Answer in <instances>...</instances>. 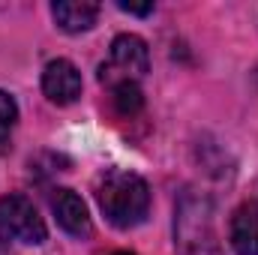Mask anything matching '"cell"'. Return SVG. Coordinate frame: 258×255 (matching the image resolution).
Returning <instances> with one entry per match:
<instances>
[{
    "mask_svg": "<svg viewBox=\"0 0 258 255\" xmlns=\"http://www.w3.org/2000/svg\"><path fill=\"white\" fill-rule=\"evenodd\" d=\"M51 15L57 21V27L66 33H84L96 24L99 18V6L90 0H57L51 3Z\"/></svg>",
    "mask_w": 258,
    "mask_h": 255,
    "instance_id": "6",
    "label": "cell"
},
{
    "mask_svg": "<svg viewBox=\"0 0 258 255\" xmlns=\"http://www.w3.org/2000/svg\"><path fill=\"white\" fill-rule=\"evenodd\" d=\"M231 246L237 255H258V201H249L231 216Z\"/></svg>",
    "mask_w": 258,
    "mask_h": 255,
    "instance_id": "7",
    "label": "cell"
},
{
    "mask_svg": "<svg viewBox=\"0 0 258 255\" xmlns=\"http://www.w3.org/2000/svg\"><path fill=\"white\" fill-rule=\"evenodd\" d=\"M117 9H123L129 15H150L153 3H126V0H117Z\"/></svg>",
    "mask_w": 258,
    "mask_h": 255,
    "instance_id": "10",
    "label": "cell"
},
{
    "mask_svg": "<svg viewBox=\"0 0 258 255\" xmlns=\"http://www.w3.org/2000/svg\"><path fill=\"white\" fill-rule=\"evenodd\" d=\"M51 210H54V216H57V225L63 228L66 234H72V237H87V234L93 231L87 204L81 201L78 192L57 189L51 195Z\"/></svg>",
    "mask_w": 258,
    "mask_h": 255,
    "instance_id": "5",
    "label": "cell"
},
{
    "mask_svg": "<svg viewBox=\"0 0 258 255\" xmlns=\"http://www.w3.org/2000/svg\"><path fill=\"white\" fill-rule=\"evenodd\" d=\"M114 255H132V252H114Z\"/></svg>",
    "mask_w": 258,
    "mask_h": 255,
    "instance_id": "11",
    "label": "cell"
},
{
    "mask_svg": "<svg viewBox=\"0 0 258 255\" xmlns=\"http://www.w3.org/2000/svg\"><path fill=\"white\" fill-rule=\"evenodd\" d=\"M96 201L105 213V219L114 228H135L147 219L150 210V189L144 183V177L114 168L108 174L99 177L96 183Z\"/></svg>",
    "mask_w": 258,
    "mask_h": 255,
    "instance_id": "1",
    "label": "cell"
},
{
    "mask_svg": "<svg viewBox=\"0 0 258 255\" xmlns=\"http://www.w3.org/2000/svg\"><path fill=\"white\" fill-rule=\"evenodd\" d=\"M18 123V105L9 93L0 90V153L9 147V138H12V129Z\"/></svg>",
    "mask_w": 258,
    "mask_h": 255,
    "instance_id": "8",
    "label": "cell"
},
{
    "mask_svg": "<svg viewBox=\"0 0 258 255\" xmlns=\"http://www.w3.org/2000/svg\"><path fill=\"white\" fill-rule=\"evenodd\" d=\"M114 90V105H117V111L120 114H138L141 111V105H144V96H141V90H138V84H117V87H111Z\"/></svg>",
    "mask_w": 258,
    "mask_h": 255,
    "instance_id": "9",
    "label": "cell"
},
{
    "mask_svg": "<svg viewBox=\"0 0 258 255\" xmlns=\"http://www.w3.org/2000/svg\"><path fill=\"white\" fill-rule=\"evenodd\" d=\"M42 93L54 105H72L81 96V72L69 60H51L42 72Z\"/></svg>",
    "mask_w": 258,
    "mask_h": 255,
    "instance_id": "4",
    "label": "cell"
},
{
    "mask_svg": "<svg viewBox=\"0 0 258 255\" xmlns=\"http://www.w3.org/2000/svg\"><path fill=\"white\" fill-rule=\"evenodd\" d=\"M48 228L42 216L36 213L33 201L24 195H3L0 198V243H27L39 246L45 243Z\"/></svg>",
    "mask_w": 258,
    "mask_h": 255,
    "instance_id": "3",
    "label": "cell"
},
{
    "mask_svg": "<svg viewBox=\"0 0 258 255\" xmlns=\"http://www.w3.org/2000/svg\"><path fill=\"white\" fill-rule=\"evenodd\" d=\"M150 69V54H147V42L135 33H120L111 42L108 60L99 66V81L108 87L117 84H138V78H144Z\"/></svg>",
    "mask_w": 258,
    "mask_h": 255,
    "instance_id": "2",
    "label": "cell"
}]
</instances>
